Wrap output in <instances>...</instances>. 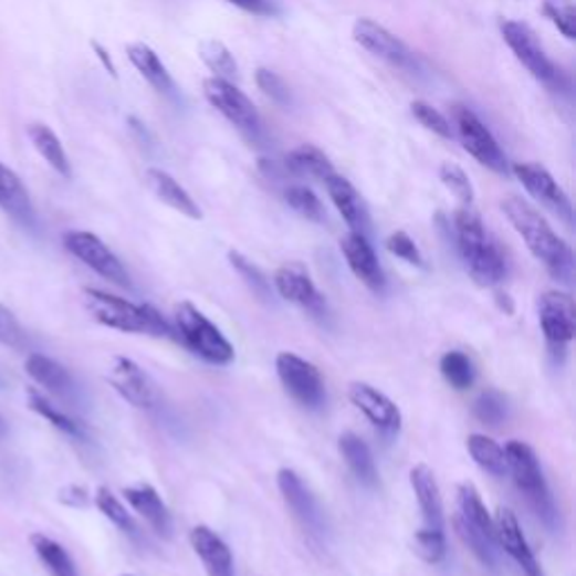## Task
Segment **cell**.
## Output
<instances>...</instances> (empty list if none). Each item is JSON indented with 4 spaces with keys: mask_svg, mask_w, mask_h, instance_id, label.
Wrapping results in <instances>:
<instances>
[{
    "mask_svg": "<svg viewBox=\"0 0 576 576\" xmlns=\"http://www.w3.org/2000/svg\"><path fill=\"white\" fill-rule=\"evenodd\" d=\"M502 212L509 219V223L514 226V230L523 237L534 258L547 269V273L563 284H572V248L552 230L547 219L521 197H506L502 201Z\"/></svg>",
    "mask_w": 576,
    "mask_h": 576,
    "instance_id": "1",
    "label": "cell"
},
{
    "mask_svg": "<svg viewBox=\"0 0 576 576\" xmlns=\"http://www.w3.org/2000/svg\"><path fill=\"white\" fill-rule=\"evenodd\" d=\"M455 241L471 277L480 286H498L504 282L509 266L502 248L484 228L482 217L473 206H462L455 217Z\"/></svg>",
    "mask_w": 576,
    "mask_h": 576,
    "instance_id": "2",
    "label": "cell"
},
{
    "mask_svg": "<svg viewBox=\"0 0 576 576\" xmlns=\"http://www.w3.org/2000/svg\"><path fill=\"white\" fill-rule=\"evenodd\" d=\"M84 302L97 323L108 329H117L124 334L176 338V332L169 327L167 320L149 304H134L129 300L97 289H84Z\"/></svg>",
    "mask_w": 576,
    "mask_h": 576,
    "instance_id": "3",
    "label": "cell"
},
{
    "mask_svg": "<svg viewBox=\"0 0 576 576\" xmlns=\"http://www.w3.org/2000/svg\"><path fill=\"white\" fill-rule=\"evenodd\" d=\"M504 455H506V473H511V478H514V484L527 498L530 506L536 511V516L545 525H554L556 523L554 498L549 493L543 469L532 448L525 441L514 439L504 446Z\"/></svg>",
    "mask_w": 576,
    "mask_h": 576,
    "instance_id": "4",
    "label": "cell"
},
{
    "mask_svg": "<svg viewBox=\"0 0 576 576\" xmlns=\"http://www.w3.org/2000/svg\"><path fill=\"white\" fill-rule=\"evenodd\" d=\"M176 334L187 345V349L195 352L199 358L212 365H228L234 358V349L228 338L219 332L217 325L195 306L191 302H180L174 308Z\"/></svg>",
    "mask_w": 576,
    "mask_h": 576,
    "instance_id": "5",
    "label": "cell"
},
{
    "mask_svg": "<svg viewBox=\"0 0 576 576\" xmlns=\"http://www.w3.org/2000/svg\"><path fill=\"white\" fill-rule=\"evenodd\" d=\"M203 93L206 100L234 126L239 134H243L250 143H260L264 136V124L262 117L254 108L252 100L237 88V84L219 80V77H208L203 82Z\"/></svg>",
    "mask_w": 576,
    "mask_h": 576,
    "instance_id": "6",
    "label": "cell"
},
{
    "mask_svg": "<svg viewBox=\"0 0 576 576\" xmlns=\"http://www.w3.org/2000/svg\"><path fill=\"white\" fill-rule=\"evenodd\" d=\"M500 32H502L504 43L511 48V52L516 54V59L523 63V66L532 73L534 80H538L541 84H545L552 91L561 88V84H563L561 71L554 66V61L547 56L536 32L527 23L502 19Z\"/></svg>",
    "mask_w": 576,
    "mask_h": 576,
    "instance_id": "7",
    "label": "cell"
},
{
    "mask_svg": "<svg viewBox=\"0 0 576 576\" xmlns=\"http://www.w3.org/2000/svg\"><path fill=\"white\" fill-rule=\"evenodd\" d=\"M275 369H277V376L282 380L286 395L293 401H297L302 408L317 410L327 401L323 374H320V369L313 363H308L291 352H282L275 358Z\"/></svg>",
    "mask_w": 576,
    "mask_h": 576,
    "instance_id": "8",
    "label": "cell"
},
{
    "mask_svg": "<svg viewBox=\"0 0 576 576\" xmlns=\"http://www.w3.org/2000/svg\"><path fill=\"white\" fill-rule=\"evenodd\" d=\"M63 245H66V250L73 254V258H77L82 264H86L104 280L124 289L132 286V277L126 273L124 264L97 234L86 230H71L63 234Z\"/></svg>",
    "mask_w": 576,
    "mask_h": 576,
    "instance_id": "9",
    "label": "cell"
},
{
    "mask_svg": "<svg viewBox=\"0 0 576 576\" xmlns=\"http://www.w3.org/2000/svg\"><path fill=\"white\" fill-rule=\"evenodd\" d=\"M455 129L462 147L486 169L506 176L509 174V158L493 138V134L486 129L484 122L467 106H455Z\"/></svg>",
    "mask_w": 576,
    "mask_h": 576,
    "instance_id": "10",
    "label": "cell"
},
{
    "mask_svg": "<svg viewBox=\"0 0 576 576\" xmlns=\"http://www.w3.org/2000/svg\"><path fill=\"white\" fill-rule=\"evenodd\" d=\"M352 36L363 50H367L369 54H374L383 61H388L390 66L406 71V73L419 71V61H417L415 52L397 34H392L380 23H376L371 19H356V23L352 28Z\"/></svg>",
    "mask_w": 576,
    "mask_h": 576,
    "instance_id": "11",
    "label": "cell"
},
{
    "mask_svg": "<svg viewBox=\"0 0 576 576\" xmlns=\"http://www.w3.org/2000/svg\"><path fill=\"white\" fill-rule=\"evenodd\" d=\"M521 185L527 189V195L534 197L541 206L552 210L565 223H572V201L565 195V189L556 182V178L538 163H514L509 167Z\"/></svg>",
    "mask_w": 576,
    "mask_h": 576,
    "instance_id": "12",
    "label": "cell"
},
{
    "mask_svg": "<svg viewBox=\"0 0 576 576\" xmlns=\"http://www.w3.org/2000/svg\"><path fill=\"white\" fill-rule=\"evenodd\" d=\"M538 323L552 347L565 349L576 334V304L569 293L545 291L538 297Z\"/></svg>",
    "mask_w": 576,
    "mask_h": 576,
    "instance_id": "13",
    "label": "cell"
},
{
    "mask_svg": "<svg viewBox=\"0 0 576 576\" xmlns=\"http://www.w3.org/2000/svg\"><path fill=\"white\" fill-rule=\"evenodd\" d=\"M108 383L113 386V390L124 401H129L134 408L151 410L158 404V392L154 388L151 378L132 358H124V356L113 358L108 369Z\"/></svg>",
    "mask_w": 576,
    "mask_h": 576,
    "instance_id": "14",
    "label": "cell"
},
{
    "mask_svg": "<svg viewBox=\"0 0 576 576\" xmlns=\"http://www.w3.org/2000/svg\"><path fill=\"white\" fill-rule=\"evenodd\" d=\"M277 486L286 502V506L293 511L297 523L304 527V532L311 538H323L325 536V516L320 511L317 502L300 480V475L291 469H282L277 473Z\"/></svg>",
    "mask_w": 576,
    "mask_h": 576,
    "instance_id": "15",
    "label": "cell"
},
{
    "mask_svg": "<svg viewBox=\"0 0 576 576\" xmlns=\"http://www.w3.org/2000/svg\"><path fill=\"white\" fill-rule=\"evenodd\" d=\"M493 527H495V545H500L511 558H514L527 576H543L541 565L523 534V527L514 511L500 506L493 519Z\"/></svg>",
    "mask_w": 576,
    "mask_h": 576,
    "instance_id": "16",
    "label": "cell"
},
{
    "mask_svg": "<svg viewBox=\"0 0 576 576\" xmlns=\"http://www.w3.org/2000/svg\"><path fill=\"white\" fill-rule=\"evenodd\" d=\"M273 282H275L277 293L284 300H289V302H293V304H297V306H302V308H306L315 315H325V311H327L325 297L320 295V291L315 289V284H313L304 264L289 262V264L280 266Z\"/></svg>",
    "mask_w": 576,
    "mask_h": 576,
    "instance_id": "17",
    "label": "cell"
},
{
    "mask_svg": "<svg viewBox=\"0 0 576 576\" xmlns=\"http://www.w3.org/2000/svg\"><path fill=\"white\" fill-rule=\"evenodd\" d=\"M341 250L347 260V266L352 273L374 293H380L386 289V273H383L376 252L365 234L349 232L341 239Z\"/></svg>",
    "mask_w": 576,
    "mask_h": 576,
    "instance_id": "18",
    "label": "cell"
},
{
    "mask_svg": "<svg viewBox=\"0 0 576 576\" xmlns=\"http://www.w3.org/2000/svg\"><path fill=\"white\" fill-rule=\"evenodd\" d=\"M349 401L383 432H399L401 428V410L390 401L386 395L367 383H352L349 386Z\"/></svg>",
    "mask_w": 576,
    "mask_h": 576,
    "instance_id": "19",
    "label": "cell"
},
{
    "mask_svg": "<svg viewBox=\"0 0 576 576\" xmlns=\"http://www.w3.org/2000/svg\"><path fill=\"white\" fill-rule=\"evenodd\" d=\"M323 182L327 187V195H329L332 203L336 206L341 217L347 221L352 232H360V234L367 237V232H369V212H367V206H365L363 197L358 195V189L345 176H341L336 171L329 178H325Z\"/></svg>",
    "mask_w": 576,
    "mask_h": 576,
    "instance_id": "20",
    "label": "cell"
},
{
    "mask_svg": "<svg viewBox=\"0 0 576 576\" xmlns=\"http://www.w3.org/2000/svg\"><path fill=\"white\" fill-rule=\"evenodd\" d=\"M0 210L23 228L32 230L36 226V212L23 180L3 163H0Z\"/></svg>",
    "mask_w": 576,
    "mask_h": 576,
    "instance_id": "21",
    "label": "cell"
},
{
    "mask_svg": "<svg viewBox=\"0 0 576 576\" xmlns=\"http://www.w3.org/2000/svg\"><path fill=\"white\" fill-rule=\"evenodd\" d=\"M124 498L129 502L138 514L145 519V523L163 538H171L174 532V521L167 504L158 495V491L151 484H138L124 489Z\"/></svg>",
    "mask_w": 576,
    "mask_h": 576,
    "instance_id": "22",
    "label": "cell"
},
{
    "mask_svg": "<svg viewBox=\"0 0 576 576\" xmlns=\"http://www.w3.org/2000/svg\"><path fill=\"white\" fill-rule=\"evenodd\" d=\"M25 371L39 383L41 388H45L50 395L63 399V401H73L77 386L75 378L71 376V371L59 365L56 360L43 356V354H30L25 360Z\"/></svg>",
    "mask_w": 576,
    "mask_h": 576,
    "instance_id": "23",
    "label": "cell"
},
{
    "mask_svg": "<svg viewBox=\"0 0 576 576\" xmlns=\"http://www.w3.org/2000/svg\"><path fill=\"white\" fill-rule=\"evenodd\" d=\"M145 180H147L149 189L154 191V197L158 201H163L165 206H169L171 210L180 212L187 219H195V221H199L203 217L199 203L189 197V191L171 174H167L158 167H151V169H147Z\"/></svg>",
    "mask_w": 576,
    "mask_h": 576,
    "instance_id": "24",
    "label": "cell"
},
{
    "mask_svg": "<svg viewBox=\"0 0 576 576\" xmlns=\"http://www.w3.org/2000/svg\"><path fill=\"white\" fill-rule=\"evenodd\" d=\"M189 543L197 556L203 561L210 576H234V563L230 547L206 525L189 532Z\"/></svg>",
    "mask_w": 576,
    "mask_h": 576,
    "instance_id": "25",
    "label": "cell"
},
{
    "mask_svg": "<svg viewBox=\"0 0 576 576\" xmlns=\"http://www.w3.org/2000/svg\"><path fill=\"white\" fill-rule=\"evenodd\" d=\"M410 484L415 489L426 527L443 532V502L434 473L426 464H417L410 471Z\"/></svg>",
    "mask_w": 576,
    "mask_h": 576,
    "instance_id": "26",
    "label": "cell"
},
{
    "mask_svg": "<svg viewBox=\"0 0 576 576\" xmlns=\"http://www.w3.org/2000/svg\"><path fill=\"white\" fill-rule=\"evenodd\" d=\"M126 56H129L134 69L143 75V80L156 93L167 95V97L176 95V84L154 48H149L147 43H132V45H126Z\"/></svg>",
    "mask_w": 576,
    "mask_h": 576,
    "instance_id": "27",
    "label": "cell"
},
{
    "mask_svg": "<svg viewBox=\"0 0 576 576\" xmlns=\"http://www.w3.org/2000/svg\"><path fill=\"white\" fill-rule=\"evenodd\" d=\"M458 504H460V514L455 516V521L462 523L464 527H469L471 532H478L480 536H484V538L495 543L493 519L489 514L486 504L482 502L478 489L471 482L460 484V489H458Z\"/></svg>",
    "mask_w": 576,
    "mask_h": 576,
    "instance_id": "28",
    "label": "cell"
},
{
    "mask_svg": "<svg viewBox=\"0 0 576 576\" xmlns=\"http://www.w3.org/2000/svg\"><path fill=\"white\" fill-rule=\"evenodd\" d=\"M338 451L360 484L371 486V489L378 484V471H376L374 455L369 451V446L358 434H354V432L341 434Z\"/></svg>",
    "mask_w": 576,
    "mask_h": 576,
    "instance_id": "29",
    "label": "cell"
},
{
    "mask_svg": "<svg viewBox=\"0 0 576 576\" xmlns=\"http://www.w3.org/2000/svg\"><path fill=\"white\" fill-rule=\"evenodd\" d=\"M28 136L34 145V149L41 154V158L63 178H71L73 169H71V160L66 149H63L61 140L56 138V134L45 124H30L28 126Z\"/></svg>",
    "mask_w": 576,
    "mask_h": 576,
    "instance_id": "30",
    "label": "cell"
},
{
    "mask_svg": "<svg viewBox=\"0 0 576 576\" xmlns=\"http://www.w3.org/2000/svg\"><path fill=\"white\" fill-rule=\"evenodd\" d=\"M284 165L295 176H311L317 180H325L336 171L334 163L325 156V151H320L313 145H300L297 149H293L286 156Z\"/></svg>",
    "mask_w": 576,
    "mask_h": 576,
    "instance_id": "31",
    "label": "cell"
},
{
    "mask_svg": "<svg viewBox=\"0 0 576 576\" xmlns=\"http://www.w3.org/2000/svg\"><path fill=\"white\" fill-rule=\"evenodd\" d=\"M28 406H30L32 412H36L39 417H43L48 423H52V426H54L56 430H61L63 434H69V437H73V439H77V441H86V430H84V426H82L77 419L69 417L63 410H59V408H56L45 395H41L36 388H30V390H28Z\"/></svg>",
    "mask_w": 576,
    "mask_h": 576,
    "instance_id": "32",
    "label": "cell"
},
{
    "mask_svg": "<svg viewBox=\"0 0 576 576\" xmlns=\"http://www.w3.org/2000/svg\"><path fill=\"white\" fill-rule=\"evenodd\" d=\"M467 448H469V455L482 471H486L495 478L506 475V455H504V448L498 441H493L486 434L475 432V434H469Z\"/></svg>",
    "mask_w": 576,
    "mask_h": 576,
    "instance_id": "33",
    "label": "cell"
},
{
    "mask_svg": "<svg viewBox=\"0 0 576 576\" xmlns=\"http://www.w3.org/2000/svg\"><path fill=\"white\" fill-rule=\"evenodd\" d=\"M30 543H32V549L36 552L39 561L50 572V576H80L71 554L63 549L56 541H52L45 534H32Z\"/></svg>",
    "mask_w": 576,
    "mask_h": 576,
    "instance_id": "34",
    "label": "cell"
},
{
    "mask_svg": "<svg viewBox=\"0 0 576 576\" xmlns=\"http://www.w3.org/2000/svg\"><path fill=\"white\" fill-rule=\"evenodd\" d=\"M199 56L212 71V77H219V80H226L232 84L239 80V66L234 61V54L228 50L226 43H221L217 39H206L199 43Z\"/></svg>",
    "mask_w": 576,
    "mask_h": 576,
    "instance_id": "35",
    "label": "cell"
},
{
    "mask_svg": "<svg viewBox=\"0 0 576 576\" xmlns=\"http://www.w3.org/2000/svg\"><path fill=\"white\" fill-rule=\"evenodd\" d=\"M441 376L455 390H469L475 383V369L464 352H446L439 360Z\"/></svg>",
    "mask_w": 576,
    "mask_h": 576,
    "instance_id": "36",
    "label": "cell"
},
{
    "mask_svg": "<svg viewBox=\"0 0 576 576\" xmlns=\"http://www.w3.org/2000/svg\"><path fill=\"white\" fill-rule=\"evenodd\" d=\"M95 506L102 511L104 519H108L117 530H122L124 534H129V536H136L138 527H136L132 514H129V511H126V506L113 495L111 489L100 486V489L95 491Z\"/></svg>",
    "mask_w": 576,
    "mask_h": 576,
    "instance_id": "37",
    "label": "cell"
},
{
    "mask_svg": "<svg viewBox=\"0 0 576 576\" xmlns=\"http://www.w3.org/2000/svg\"><path fill=\"white\" fill-rule=\"evenodd\" d=\"M284 199H286V203H289L297 214H302V217L308 219V221L323 223V221L327 219V212H325L323 201H320V199L315 197V191L308 189L306 185H291V187H286Z\"/></svg>",
    "mask_w": 576,
    "mask_h": 576,
    "instance_id": "38",
    "label": "cell"
},
{
    "mask_svg": "<svg viewBox=\"0 0 576 576\" xmlns=\"http://www.w3.org/2000/svg\"><path fill=\"white\" fill-rule=\"evenodd\" d=\"M228 260H230V264H232V269L245 280V284L252 289V293L258 295L260 300H269L271 297V282H269V277L254 266L252 262H248L241 252H237V250H230L228 252Z\"/></svg>",
    "mask_w": 576,
    "mask_h": 576,
    "instance_id": "39",
    "label": "cell"
},
{
    "mask_svg": "<svg viewBox=\"0 0 576 576\" xmlns=\"http://www.w3.org/2000/svg\"><path fill=\"white\" fill-rule=\"evenodd\" d=\"M543 14L556 25V30L574 41L576 39V8L574 0H543Z\"/></svg>",
    "mask_w": 576,
    "mask_h": 576,
    "instance_id": "40",
    "label": "cell"
},
{
    "mask_svg": "<svg viewBox=\"0 0 576 576\" xmlns=\"http://www.w3.org/2000/svg\"><path fill=\"white\" fill-rule=\"evenodd\" d=\"M410 113L415 115V119H417L421 126H426L428 132L437 134V136L443 138V140H453L455 134H453L451 122H448L446 115H443L441 111H437L434 106H430L428 102L415 100V102L410 104Z\"/></svg>",
    "mask_w": 576,
    "mask_h": 576,
    "instance_id": "41",
    "label": "cell"
},
{
    "mask_svg": "<svg viewBox=\"0 0 576 576\" xmlns=\"http://www.w3.org/2000/svg\"><path fill=\"white\" fill-rule=\"evenodd\" d=\"M439 178L441 182L453 191V195L462 201V206H473L475 199V191L471 185V178L467 176V171L455 165V163H441L439 167Z\"/></svg>",
    "mask_w": 576,
    "mask_h": 576,
    "instance_id": "42",
    "label": "cell"
},
{
    "mask_svg": "<svg viewBox=\"0 0 576 576\" xmlns=\"http://www.w3.org/2000/svg\"><path fill=\"white\" fill-rule=\"evenodd\" d=\"M415 545V554L430 565H437L443 561L446 556V534L439 530H421L415 534L412 538Z\"/></svg>",
    "mask_w": 576,
    "mask_h": 576,
    "instance_id": "43",
    "label": "cell"
},
{
    "mask_svg": "<svg viewBox=\"0 0 576 576\" xmlns=\"http://www.w3.org/2000/svg\"><path fill=\"white\" fill-rule=\"evenodd\" d=\"M473 415L486 426H500L506 419V399L498 390L482 392L473 404Z\"/></svg>",
    "mask_w": 576,
    "mask_h": 576,
    "instance_id": "44",
    "label": "cell"
},
{
    "mask_svg": "<svg viewBox=\"0 0 576 576\" xmlns=\"http://www.w3.org/2000/svg\"><path fill=\"white\" fill-rule=\"evenodd\" d=\"M386 245H388V250H390L392 254H397L399 260H404V262H408V264H412V266H419V269L423 266V254H421L419 245L415 243V239H412L408 232L399 230V232L390 234V239L386 241Z\"/></svg>",
    "mask_w": 576,
    "mask_h": 576,
    "instance_id": "45",
    "label": "cell"
},
{
    "mask_svg": "<svg viewBox=\"0 0 576 576\" xmlns=\"http://www.w3.org/2000/svg\"><path fill=\"white\" fill-rule=\"evenodd\" d=\"M0 345L6 347H23L25 345V332L21 327V323L17 320V315L0 304Z\"/></svg>",
    "mask_w": 576,
    "mask_h": 576,
    "instance_id": "46",
    "label": "cell"
},
{
    "mask_svg": "<svg viewBox=\"0 0 576 576\" xmlns=\"http://www.w3.org/2000/svg\"><path fill=\"white\" fill-rule=\"evenodd\" d=\"M254 82H258L260 91H262L266 97H271L273 102H277V104H289V102H291L289 86L284 84V80H282L277 73L269 71V69H260L258 75H254Z\"/></svg>",
    "mask_w": 576,
    "mask_h": 576,
    "instance_id": "47",
    "label": "cell"
},
{
    "mask_svg": "<svg viewBox=\"0 0 576 576\" xmlns=\"http://www.w3.org/2000/svg\"><path fill=\"white\" fill-rule=\"evenodd\" d=\"M230 6L248 12V14H254V17H273L277 14V8L273 0H228Z\"/></svg>",
    "mask_w": 576,
    "mask_h": 576,
    "instance_id": "48",
    "label": "cell"
},
{
    "mask_svg": "<svg viewBox=\"0 0 576 576\" xmlns=\"http://www.w3.org/2000/svg\"><path fill=\"white\" fill-rule=\"evenodd\" d=\"M59 500H61L63 504H69V506L82 509V506H86V504H88V491H86L84 486H77V484H73V486H66V489L61 491Z\"/></svg>",
    "mask_w": 576,
    "mask_h": 576,
    "instance_id": "49",
    "label": "cell"
},
{
    "mask_svg": "<svg viewBox=\"0 0 576 576\" xmlns=\"http://www.w3.org/2000/svg\"><path fill=\"white\" fill-rule=\"evenodd\" d=\"M93 48H95V52H97V56L102 59V63L106 66V71L113 75V77H117V73H115V66H113V61H111V56L106 54V50L102 48V45H97V43H93Z\"/></svg>",
    "mask_w": 576,
    "mask_h": 576,
    "instance_id": "50",
    "label": "cell"
},
{
    "mask_svg": "<svg viewBox=\"0 0 576 576\" xmlns=\"http://www.w3.org/2000/svg\"><path fill=\"white\" fill-rule=\"evenodd\" d=\"M6 434H8V423L3 417H0V437H6Z\"/></svg>",
    "mask_w": 576,
    "mask_h": 576,
    "instance_id": "51",
    "label": "cell"
},
{
    "mask_svg": "<svg viewBox=\"0 0 576 576\" xmlns=\"http://www.w3.org/2000/svg\"><path fill=\"white\" fill-rule=\"evenodd\" d=\"M122 576H134V574H122Z\"/></svg>",
    "mask_w": 576,
    "mask_h": 576,
    "instance_id": "52",
    "label": "cell"
}]
</instances>
